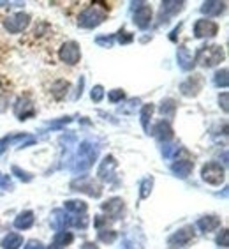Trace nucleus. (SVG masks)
<instances>
[{
    "instance_id": "obj_1",
    "label": "nucleus",
    "mask_w": 229,
    "mask_h": 249,
    "mask_svg": "<svg viewBox=\"0 0 229 249\" xmlns=\"http://www.w3.org/2000/svg\"><path fill=\"white\" fill-rule=\"evenodd\" d=\"M97 156H99V147L97 143H94L92 140H85L80 143L78 147L76 159H74V164H72V172H86L88 168L94 166V163L97 161Z\"/></svg>"
},
{
    "instance_id": "obj_2",
    "label": "nucleus",
    "mask_w": 229,
    "mask_h": 249,
    "mask_svg": "<svg viewBox=\"0 0 229 249\" xmlns=\"http://www.w3.org/2000/svg\"><path fill=\"white\" fill-rule=\"evenodd\" d=\"M108 18V7L104 2H96L88 5L82 15L78 16V25L82 29H96L104 19Z\"/></svg>"
},
{
    "instance_id": "obj_3",
    "label": "nucleus",
    "mask_w": 229,
    "mask_h": 249,
    "mask_svg": "<svg viewBox=\"0 0 229 249\" xmlns=\"http://www.w3.org/2000/svg\"><path fill=\"white\" fill-rule=\"evenodd\" d=\"M224 60V50L219 44H212V46H203L201 50H197L194 64L199 62L203 67H213L217 64H220Z\"/></svg>"
},
{
    "instance_id": "obj_4",
    "label": "nucleus",
    "mask_w": 229,
    "mask_h": 249,
    "mask_svg": "<svg viewBox=\"0 0 229 249\" xmlns=\"http://www.w3.org/2000/svg\"><path fill=\"white\" fill-rule=\"evenodd\" d=\"M201 178H203L206 184H210V186H220L226 178L224 166H220V164L215 163V161L206 163L205 166L201 168Z\"/></svg>"
},
{
    "instance_id": "obj_5",
    "label": "nucleus",
    "mask_w": 229,
    "mask_h": 249,
    "mask_svg": "<svg viewBox=\"0 0 229 249\" xmlns=\"http://www.w3.org/2000/svg\"><path fill=\"white\" fill-rule=\"evenodd\" d=\"M58 57L67 66H76L82 60V48H80V44L76 41H67L58 50Z\"/></svg>"
},
{
    "instance_id": "obj_6",
    "label": "nucleus",
    "mask_w": 229,
    "mask_h": 249,
    "mask_svg": "<svg viewBox=\"0 0 229 249\" xmlns=\"http://www.w3.org/2000/svg\"><path fill=\"white\" fill-rule=\"evenodd\" d=\"M191 240H194V226L189 225L175 231V233L167 239V246L171 249H180V248H185Z\"/></svg>"
},
{
    "instance_id": "obj_7",
    "label": "nucleus",
    "mask_w": 229,
    "mask_h": 249,
    "mask_svg": "<svg viewBox=\"0 0 229 249\" xmlns=\"http://www.w3.org/2000/svg\"><path fill=\"white\" fill-rule=\"evenodd\" d=\"M30 25V16L27 13H16L4 19V29L9 34H19L23 32Z\"/></svg>"
},
{
    "instance_id": "obj_8",
    "label": "nucleus",
    "mask_w": 229,
    "mask_h": 249,
    "mask_svg": "<svg viewBox=\"0 0 229 249\" xmlns=\"http://www.w3.org/2000/svg\"><path fill=\"white\" fill-rule=\"evenodd\" d=\"M15 115L18 117V120H29L32 117H35V106H33L32 99L27 96H21L15 103Z\"/></svg>"
},
{
    "instance_id": "obj_9",
    "label": "nucleus",
    "mask_w": 229,
    "mask_h": 249,
    "mask_svg": "<svg viewBox=\"0 0 229 249\" xmlns=\"http://www.w3.org/2000/svg\"><path fill=\"white\" fill-rule=\"evenodd\" d=\"M136 5L138 7L134 11V25L141 30L148 29L150 23H152V9H150V5H147L145 2H138Z\"/></svg>"
},
{
    "instance_id": "obj_10",
    "label": "nucleus",
    "mask_w": 229,
    "mask_h": 249,
    "mask_svg": "<svg viewBox=\"0 0 229 249\" xmlns=\"http://www.w3.org/2000/svg\"><path fill=\"white\" fill-rule=\"evenodd\" d=\"M203 83H205V80H203L201 74H192V76L187 78L185 82H181L180 92L185 97H194V96H197L199 90L203 89Z\"/></svg>"
},
{
    "instance_id": "obj_11",
    "label": "nucleus",
    "mask_w": 229,
    "mask_h": 249,
    "mask_svg": "<svg viewBox=\"0 0 229 249\" xmlns=\"http://www.w3.org/2000/svg\"><path fill=\"white\" fill-rule=\"evenodd\" d=\"M217 32H219V25L212 21V19H197L194 23V36L197 39L215 37Z\"/></svg>"
},
{
    "instance_id": "obj_12",
    "label": "nucleus",
    "mask_w": 229,
    "mask_h": 249,
    "mask_svg": "<svg viewBox=\"0 0 229 249\" xmlns=\"http://www.w3.org/2000/svg\"><path fill=\"white\" fill-rule=\"evenodd\" d=\"M71 187L74 191L86 193V195H90V196H94V198H99L100 195H102V189H100L99 184H96L88 177H82L80 180H74V182L71 184Z\"/></svg>"
},
{
    "instance_id": "obj_13",
    "label": "nucleus",
    "mask_w": 229,
    "mask_h": 249,
    "mask_svg": "<svg viewBox=\"0 0 229 249\" xmlns=\"http://www.w3.org/2000/svg\"><path fill=\"white\" fill-rule=\"evenodd\" d=\"M118 163H116V159L113 156H106L99 164V170H97V177L100 180H104V182H111L114 178V170H116Z\"/></svg>"
},
{
    "instance_id": "obj_14",
    "label": "nucleus",
    "mask_w": 229,
    "mask_h": 249,
    "mask_svg": "<svg viewBox=\"0 0 229 249\" xmlns=\"http://www.w3.org/2000/svg\"><path fill=\"white\" fill-rule=\"evenodd\" d=\"M102 211L108 214V217L113 221L120 219L122 217V214H124L125 211V203L122 198H111V200H108L106 203H102Z\"/></svg>"
},
{
    "instance_id": "obj_15",
    "label": "nucleus",
    "mask_w": 229,
    "mask_h": 249,
    "mask_svg": "<svg viewBox=\"0 0 229 249\" xmlns=\"http://www.w3.org/2000/svg\"><path fill=\"white\" fill-rule=\"evenodd\" d=\"M152 134L159 140V142L167 143V142L173 138V127L167 120H161V122H157V124L153 125Z\"/></svg>"
},
{
    "instance_id": "obj_16",
    "label": "nucleus",
    "mask_w": 229,
    "mask_h": 249,
    "mask_svg": "<svg viewBox=\"0 0 229 249\" xmlns=\"http://www.w3.org/2000/svg\"><path fill=\"white\" fill-rule=\"evenodd\" d=\"M194 170V161L192 159H178L171 164V172L180 178H187Z\"/></svg>"
},
{
    "instance_id": "obj_17",
    "label": "nucleus",
    "mask_w": 229,
    "mask_h": 249,
    "mask_svg": "<svg viewBox=\"0 0 229 249\" xmlns=\"http://www.w3.org/2000/svg\"><path fill=\"white\" fill-rule=\"evenodd\" d=\"M185 2H175V0H166L161 4V21H167V18L173 15H178L183 9Z\"/></svg>"
},
{
    "instance_id": "obj_18",
    "label": "nucleus",
    "mask_w": 229,
    "mask_h": 249,
    "mask_svg": "<svg viewBox=\"0 0 229 249\" xmlns=\"http://www.w3.org/2000/svg\"><path fill=\"white\" fill-rule=\"evenodd\" d=\"M69 219H71V217L67 216L62 209H55V211L51 212V216H49V225H51V228L55 231H62L64 228L69 225Z\"/></svg>"
},
{
    "instance_id": "obj_19",
    "label": "nucleus",
    "mask_w": 229,
    "mask_h": 249,
    "mask_svg": "<svg viewBox=\"0 0 229 249\" xmlns=\"http://www.w3.org/2000/svg\"><path fill=\"white\" fill-rule=\"evenodd\" d=\"M177 60H178V66H180L183 71H189V69H192V66H194V58H192L191 52H189L185 46H180V48L177 50Z\"/></svg>"
},
{
    "instance_id": "obj_20",
    "label": "nucleus",
    "mask_w": 229,
    "mask_h": 249,
    "mask_svg": "<svg viewBox=\"0 0 229 249\" xmlns=\"http://www.w3.org/2000/svg\"><path fill=\"white\" fill-rule=\"evenodd\" d=\"M33 221H35L33 212L32 211H23V212H19L18 217L15 219V226L18 228V230H29V228H32L33 226Z\"/></svg>"
},
{
    "instance_id": "obj_21",
    "label": "nucleus",
    "mask_w": 229,
    "mask_h": 249,
    "mask_svg": "<svg viewBox=\"0 0 229 249\" xmlns=\"http://www.w3.org/2000/svg\"><path fill=\"white\" fill-rule=\"evenodd\" d=\"M69 89H71L69 82H65V80H57V82H53V83H51V89H49V92H51L53 99L62 101L64 97L67 96V92H69Z\"/></svg>"
},
{
    "instance_id": "obj_22",
    "label": "nucleus",
    "mask_w": 229,
    "mask_h": 249,
    "mask_svg": "<svg viewBox=\"0 0 229 249\" xmlns=\"http://www.w3.org/2000/svg\"><path fill=\"white\" fill-rule=\"evenodd\" d=\"M197 228H199L201 231H205V233H208V231H213L217 230L220 226V217L219 216H205L201 217L199 221H197Z\"/></svg>"
},
{
    "instance_id": "obj_23",
    "label": "nucleus",
    "mask_w": 229,
    "mask_h": 249,
    "mask_svg": "<svg viewBox=\"0 0 229 249\" xmlns=\"http://www.w3.org/2000/svg\"><path fill=\"white\" fill-rule=\"evenodd\" d=\"M226 9V2H205L201 5V13L206 16H220Z\"/></svg>"
},
{
    "instance_id": "obj_24",
    "label": "nucleus",
    "mask_w": 229,
    "mask_h": 249,
    "mask_svg": "<svg viewBox=\"0 0 229 249\" xmlns=\"http://www.w3.org/2000/svg\"><path fill=\"white\" fill-rule=\"evenodd\" d=\"M64 207H65L67 212L76 214V216H80V214L83 216V214L88 211V205H86L83 200H67L65 203H64Z\"/></svg>"
},
{
    "instance_id": "obj_25",
    "label": "nucleus",
    "mask_w": 229,
    "mask_h": 249,
    "mask_svg": "<svg viewBox=\"0 0 229 249\" xmlns=\"http://www.w3.org/2000/svg\"><path fill=\"white\" fill-rule=\"evenodd\" d=\"M0 246L4 249H19L23 246V237L19 233H9L2 239V244Z\"/></svg>"
},
{
    "instance_id": "obj_26",
    "label": "nucleus",
    "mask_w": 229,
    "mask_h": 249,
    "mask_svg": "<svg viewBox=\"0 0 229 249\" xmlns=\"http://www.w3.org/2000/svg\"><path fill=\"white\" fill-rule=\"evenodd\" d=\"M25 138H27V134H25V133H13V134H7V136H4V138H0V154H4L13 143H16V142H19V140H25Z\"/></svg>"
},
{
    "instance_id": "obj_27",
    "label": "nucleus",
    "mask_w": 229,
    "mask_h": 249,
    "mask_svg": "<svg viewBox=\"0 0 229 249\" xmlns=\"http://www.w3.org/2000/svg\"><path fill=\"white\" fill-rule=\"evenodd\" d=\"M161 113H163V117H166V119H173L175 117V111H177V101L171 99V97H167V99H164L163 103H161Z\"/></svg>"
},
{
    "instance_id": "obj_28",
    "label": "nucleus",
    "mask_w": 229,
    "mask_h": 249,
    "mask_svg": "<svg viewBox=\"0 0 229 249\" xmlns=\"http://www.w3.org/2000/svg\"><path fill=\"white\" fill-rule=\"evenodd\" d=\"M153 113V106L152 105H145L141 108V113H139V119H141V125L147 133H150V119H152Z\"/></svg>"
},
{
    "instance_id": "obj_29",
    "label": "nucleus",
    "mask_w": 229,
    "mask_h": 249,
    "mask_svg": "<svg viewBox=\"0 0 229 249\" xmlns=\"http://www.w3.org/2000/svg\"><path fill=\"white\" fill-rule=\"evenodd\" d=\"M152 187H153V178L152 177L143 178V180L139 182V198H141V200H145V198L150 196V193H152Z\"/></svg>"
},
{
    "instance_id": "obj_30",
    "label": "nucleus",
    "mask_w": 229,
    "mask_h": 249,
    "mask_svg": "<svg viewBox=\"0 0 229 249\" xmlns=\"http://www.w3.org/2000/svg\"><path fill=\"white\" fill-rule=\"evenodd\" d=\"M74 240V235L71 233V231H57V235H55V244H58L60 248H64V246H69Z\"/></svg>"
},
{
    "instance_id": "obj_31",
    "label": "nucleus",
    "mask_w": 229,
    "mask_h": 249,
    "mask_svg": "<svg viewBox=\"0 0 229 249\" xmlns=\"http://www.w3.org/2000/svg\"><path fill=\"white\" fill-rule=\"evenodd\" d=\"M97 237H99L100 242H104V244H113L114 240H116V237H118V233L114 230H99V233H97Z\"/></svg>"
},
{
    "instance_id": "obj_32",
    "label": "nucleus",
    "mask_w": 229,
    "mask_h": 249,
    "mask_svg": "<svg viewBox=\"0 0 229 249\" xmlns=\"http://www.w3.org/2000/svg\"><path fill=\"white\" fill-rule=\"evenodd\" d=\"M178 152H180V145L178 143H164L163 145V156L166 159L175 158Z\"/></svg>"
},
{
    "instance_id": "obj_33",
    "label": "nucleus",
    "mask_w": 229,
    "mask_h": 249,
    "mask_svg": "<svg viewBox=\"0 0 229 249\" xmlns=\"http://www.w3.org/2000/svg\"><path fill=\"white\" fill-rule=\"evenodd\" d=\"M213 83L217 87H222V89H226V87H228V83H229V80H228V69H220V71L215 72Z\"/></svg>"
},
{
    "instance_id": "obj_34",
    "label": "nucleus",
    "mask_w": 229,
    "mask_h": 249,
    "mask_svg": "<svg viewBox=\"0 0 229 249\" xmlns=\"http://www.w3.org/2000/svg\"><path fill=\"white\" fill-rule=\"evenodd\" d=\"M69 225H72L74 228H80V230H85L86 226H88V217L83 214V216H76V217H71L69 219Z\"/></svg>"
},
{
    "instance_id": "obj_35",
    "label": "nucleus",
    "mask_w": 229,
    "mask_h": 249,
    "mask_svg": "<svg viewBox=\"0 0 229 249\" xmlns=\"http://www.w3.org/2000/svg\"><path fill=\"white\" fill-rule=\"evenodd\" d=\"M13 175H16V177L21 180V182H30L32 180V175H30L29 172H25V170H21L19 166H13Z\"/></svg>"
},
{
    "instance_id": "obj_36",
    "label": "nucleus",
    "mask_w": 229,
    "mask_h": 249,
    "mask_svg": "<svg viewBox=\"0 0 229 249\" xmlns=\"http://www.w3.org/2000/svg\"><path fill=\"white\" fill-rule=\"evenodd\" d=\"M13 180H11V177L9 175H4V173L0 172V189L2 191H11L13 189Z\"/></svg>"
},
{
    "instance_id": "obj_37",
    "label": "nucleus",
    "mask_w": 229,
    "mask_h": 249,
    "mask_svg": "<svg viewBox=\"0 0 229 249\" xmlns=\"http://www.w3.org/2000/svg\"><path fill=\"white\" fill-rule=\"evenodd\" d=\"M108 99H110L111 103H120L122 99H125V92L122 90V89H114V90H111L110 94H108Z\"/></svg>"
},
{
    "instance_id": "obj_38",
    "label": "nucleus",
    "mask_w": 229,
    "mask_h": 249,
    "mask_svg": "<svg viewBox=\"0 0 229 249\" xmlns=\"http://www.w3.org/2000/svg\"><path fill=\"white\" fill-rule=\"evenodd\" d=\"M90 97H92V101H96V103H100V101H102V97H104V89H102L100 85H96L94 89H92Z\"/></svg>"
},
{
    "instance_id": "obj_39",
    "label": "nucleus",
    "mask_w": 229,
    "mask_h": 249,
    "mask_svg": "<svg viewBox=\"0 0 229 249\" xmlns=\"http://www.w3.org/2000/svg\"><path fill=\"white\" fill-rule=\"evenodd\" d=\"M96 43L99 44V46H104V48H111L114 43V37L113 36H104V37H97Z\"/></svg>"
},
{
    "instance_id": "obj_40",
    "label": "nucleus",
    "mask_w": 229,
    "mask_h": 249,
    "mask_svg": "<svg viewBox=\"0 0 229 249\" xmlns=\"http://www.w3.org/2000/svg\"><path fill=\"white\" fill-rule=\"evenodd\" d=\"M134 41V36L129 32H125V30H120L118 32V43L120 44H129Z\"/></svg>"
},
{
    "instance_id": "obj_41",
    "label": "nucleus",
    "mask_w": 229,
    "mask_h": 249,
    "mask_svg": "<svg viewBox=\"0 0 229 249\" xmlns=\"http://www.w3.org/2000/svg\"><path fill=\"white\" fill-rule=\"evenodd\" d=\"M228 230H222L219 235H217V246L220 248H228Z\"/></svg>"
},
{
    "instance_id": "obj_42",
    "label": "nucleus",
    "mask_w": 229,
    "mask_h": 249,
    "mask_svg": "<svg viewBox=\"0 0 229 249\" xmlns=\"http://www.w3.org/2000/svg\"><path fill=\"white\" fill-rule=\"evenodd\" d=\"M120 249H139V246L136 244V240H132L131 237H127V239H124Z\"/></svg>"
},
{
    "instance_id": "obj_43",
    "label": "nucleus",
    "mask_w": 229,
    "mask_h": 249,
    "mask_svg": "<svg viewBox=\"0 0 229 249\" xmlns=\"http://www.w3.org/2000/svg\"><path fill=\"white\" fill-rule=\"evenodd\" d=\"M219 105L222 106V110L228 113V92H222L219 96Z\"/></svg>"
},
{
    "instance_id": "obj_44",
    "label": "nucleus",
    "mask_w": 229,
    "mask_h": 249,
    "mask_svg": "<svg viewBox=\"0 0 229 249\" xmlns=\"http://www.w3.org/2000/svg\"><path fill=\"white\" fill-rule=\"evenodd\" d=\"M23 249H44V246L39 242V240H29L27 242V246H25Z\"/></svg>"
},
{
    "instance_id": "obj_45",
    "label": "nucleus",
    "mask_w": 229,
    "mask_h": 249,
    "mask_svg": "<svg viewBox=\"0 0 229 249\" xmlns=\"http://www.w3.org/2000/svg\"><path fill=\"white\" fill-rule=\"evenodd\" d=\"M104 223H108V217L97 216V219H96V228H97V230H100V226L104 225Z\"/></svg>"
},
{
    "instance_id": "obj_46",
    "label": "nucleus",
    "mask_w": 229,
    "mask_h": 249,
    "mask_svg": "<svg viewBox=\"0 0 229 249\" xmlns=\"http://www.w3.org/2000/svg\"><path fill=\"white\" fill-rule=\"evenodd\" d=\"M82 249H99V246L96 242H83Z\"/></svg>"
},
{
    "instance_id": "obj_47",
    "label": "nucleus",
    "mask_w": 229,
    "mask_h": 249,
    "mask_svg": "<svg viewBox=\"0 0 229 249\" xmlns=\"http://www.w3.org/2000/svg\"><path fill=\"white\" fill-rule=\"evenodd\" d=\"M83 83H85V80H83V78H82V80H80V85H78L76 99H78V97H82V94H83V90H82V89H83Z\"/></svg>"
},
{
    "instance_id": "obj_48",
    "label": "nucleus",
    "mask_w": 229,
    "mask_h": 249,
    "mask_svg": "<svg viewBox=\"0 0 229 249\" xmlns=\"http://www.w3.org/2000/svg\"><path fill=\"white\" fill-rule=\"evenodd\" d=\"M48 249H62V248H60V246H58V244H55V242H53V244L49 246Z\"/></svg>"
}]
</instances>
